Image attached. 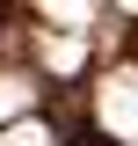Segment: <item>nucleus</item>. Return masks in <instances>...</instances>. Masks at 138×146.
<instances>
[{
	"label": "nucleus",
	"instance_id": "f257e3e1",
	"mask_svg": "<svg viewBox=\"0 0 138 146\" xmlns=\"http://www.w3.org/2000/svg\"><path fill=\"white\" fill-rule=\"evenodd\" d=\"M95 124H102L109 139H138V66L102 73V88H95Z\"/></svg>",
	"mask_w": 138,
	"mask_h": 146
},
{
	"label": "nucleus",
	"instance_id": "f03ea898",
	"mask_svg": "<svg viewBox=\"0 0 138 146\" xmlns=\"http://www.w3.org/2000/svg\"><path fill=\"white\" fill-rule=\"evenodd\" d=\"M29 102H36V80H29V73H0V131L22 124V117H29Z\"/></svg>",
	"mask_w": 138,
	"mask_h": 146
},
{
	"label": "nucleus",
	"instance_id": "7ed1b4c3",
	"mask_svg": "<svg viewBox=\"0 0 138 146\" xmlns=\"http://www.w3.org/2000/svg\"><path fill=\"white\" fill-rule=\"evenodd\" d=\"M36 51H44V66H51V73H73V66L87 58V36H80V29H66V36H44Z\"/></svg>",
	"mask_w": 138,
	"mask_h": 146
},
{
	"label": "nucleus",
	"instance_id": "20e7f679",
	"mask_svg": "<svg viewBox=\"0 0 138 146\" xmlns=\"http://www.w3.org/2000/svg\"><path fill=\"white\" fill-rule=\"evenodd\" d=\"M36 15L58 29H80V22H95V0H36Z\"/></svg>",
	"mask_w": 138,
	"mask_h": 146
},
{
	"label": "nucleus",
	"instance_id": "39448f33",
	"mask_svg": "<svg viewBox=\"0 0 138 146\" xmlns=\"http://www.w3.org/2000/svg\"><path fill=\"white\" fill-rule=\"evenodd\" d=\"M0 146H58V131H51V124H36V117H22V124L0 131Z\"/></svg>",
	"mask_w": 138,
	"mask_h": 146
},
{
	"label": "nucleus",
	"instance_id": "423d86ee",
	"mask_svg": "<svg viewBox=\"0 0 138 146\" xmlns=\"http://www.w3.org/2000/svg\"><path fill=\"white\" fill-rule=\"evenodd\" d=\"M116 7H124V15H138V0H116Z\"/></svg>",
	"mask_w": 138,
	"mask_h": 146
}]
</instances>
